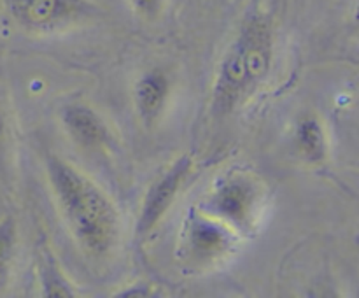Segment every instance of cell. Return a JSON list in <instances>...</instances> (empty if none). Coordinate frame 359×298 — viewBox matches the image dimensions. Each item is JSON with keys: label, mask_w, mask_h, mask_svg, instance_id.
Returning a JSON list of instances; mask_svg holds the SVG:
<instances>
[{"label": "cell", "mask_w": 359, "mask_h": 298, "mask_svg": "<svg viewBox=\"0 0 359 298\" xmlns=\"http://www.w3.org/2000/svg\"><path fill=\"white\" fill-rule=\"evenodd\" d=\"M170 95V79L161 69L146 70L133 86L137 116L146 126H153L163 116Z\"/></svg>", "instance_id": "obj_8"}, {"label": "cell", "mask_w": 359, "mask_h": 298, "mask_svg": "<svg viewBox=\"0 0 359 298\" xmlns=\"http://www.w3.org/2000/svg\"><path fill=\"white\" fill-rule=\"evenodd\" d=\"M11 20L32 35H53L93 20L98 7L91 0H2Z\"/></svg>", "instance_id": "obj_3"}, {"label": "cell", "mask_w": 359, "mask_h": 298, "mask_svg": "<svg viewBox=\"0 0 359 298\" xmlns=\"http://www.w3.org/2000/svg\"><path fill=\"white\" fill-rule=\"evenodd\" d=\"M193 172V160L189 156H181L172 161L167 170L161 172L144 195L140 203L139 217H137L135 233L137 237H147L153 233L154 228L161 223L170 207L174 205L179 191L188 181Z\"/></svg>", "instance_id": "obj_6"}, {"label": "cell", "mask_w": 359, "mask_h": 298, "mask_svg": "<svg viewBox=\"0 0 359 298\" xmlns=\"http://www.w3.org/2000/svg\"><path fill=\"white\" fill-rule=\"evenodd\" d=\"M60 123L76 146L86 151H98L111 146L112 132L105 119L83 102L63 105L60 111Z\"/></svg>", "instance_id": "obj_7"}, {"label": "cell", "mask_w": 359, "mask_h": 298, "mask_svg": "<svg viewBox=\"0 0 359 298\" xmlns=\"http://www.w3.org/2000/svg\"><path fill=\"white\" fill-rule=\"evenodd\" d=\"M6 142H7V125H6V116H4L2 105H0V167L4 165V156H6Z\"/></svg>", "instance_id": "obj_13"}, {"label": "cell", "mask_w": 359, "mask_h": 298, "mask_svg": "<svg viewBox=\"0 0 359 298\" xmlns=\"http://www.w3.org/2000/svg\"><path fill=\"white\" fill-rule=\"evenodd\" d=\"M46 175L63 221L77 245L93 258H104L119 237V214L104 189L63 158L48 156Z\"/></svg>", "instance_id": "obj_1"}, {"label": "cell", "mask_w": 359, "mask_h": 298, "mask_svg": "<svg viewBox=\"0 0 359 298\" xmlns=\"http://www.w3.org/2000/svg\"><path fill=\"white\" fill-rule=\"evenodd\" d=\"M293 146L307 163L321 165L328 160V135L318 116L307 112L297 119L293 128Z\"/></svg>", "instance_id": "obj_9"}, {"label": "cell", "mask_w": 359, "mask_h": 298, "mask_svg": "<svg viewBox=\"0 0 359 298\" xmlns=\"http://www.w3.org/2000/svg\"><path fill=\"white\" fill-rule=\"evenodd\" d=\"M16 251V223L13 217L0 221V290L7 286Z\"/></svg>", "instance_id": "obj_11"}, {"label": "cell", "mask_w": 359, "mask_h": 298, "mask_svg": "<svg viewBox=\"0 0 359 298\" xmlns=\"http://www.w3.org/2000/svg\"><path fill=\"white\" fill-rule=\"evenodd\" d=\"M132 9L146 20H156L161 14L165 0H128Z\"/></svg>", "instance_id": "obj_12"}, {"label": "cell", "mask_w": 359, "mask_h": 298, "mask_svg": "<svg viewBox=\"0 0 359 298\" xmlns=\"http://www.w3.org/2000/svg\"><path fill=\"white\" fill-rule=\"evenodd\" d=\"M41 287L42 294L49 298H67L74 297V291L70 287L69 280L65 279V276L62 273V270L58 269V265L55 263V258H53L49 252H44L41 263Z\"/></svg>", "instance_id": "obj_10"}, {"label": "cell", "mask_w": 359, "mask_h": 298, "mask_svg": "<svg viewBox=\"0 0 359 298\" xmlns=\"http://www.w3.org/2000/svg\"><path fill=\"white\" fill-rule=\"evenodd\" d=\"M354 25H356L358 30H359V0L356 4V9H354Z\"/></svg>", "instance_id": "obj_14"}, {"label": "cell", "mask_w": 359, "mask_h": 298, "mask_svg": "<svg viewBox=\"0 0 359 298\" xmlns=\"http://www.w3.org/2000/svg\"><path fill=\"white\" fill-rule=\"evenodd\" d=\"M276 58V32L266 14H248L224 49L214 74L210 105L217 116L233 112L269 79Z\"/></svg>", "instance_id": "obj_2"}, {"label": "cell", "mask_w": 359, "mask_h": 298, "mask_svg": "<svg viewBox=\"0 0 359 298\" xmlns=\"http://www.w3.org/2000/svg\"><path fill=\"white\" fill-rule=\"evenodd\" d=\"M237 231L205 210H191L186 217L181 237V255L189 265L207 266L217 263L237 244Z\"/></svg>", "instance_id": "obj_5"}, {"label": "cell", "mask_w": 359, "mask_h": 298, "mask_svg": "<svg viewBox=\"0 0 359 298\" xmlns=\"http://www.w3.org/2000/svg\"><path fill=\"white\" fill-rule=\"evenodd\" d=\"M262 203V184L251 175L235 172L217 182L200 209L242 233L255 224Z\"/></svg>", "instance_id": "obj_4"}]
</instances>
